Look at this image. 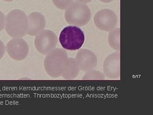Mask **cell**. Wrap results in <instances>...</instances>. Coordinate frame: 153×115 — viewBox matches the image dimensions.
I'll list each match as a JSON object with an SVG mask.
<instances>
[{
    "mask_svg": "<svg viewBox=\"0 0 153 115\" xmlns=\"http://www.w3.org/2000/svg\"><path fill=\"white\" fill-rule=\"evenodd\" d=\"M84 32L76 26H68L61 31L59 41L64 49L75 51L82 47L85 41Z\"/></svg>",
    "mask_w": 153,
    "mask_h": 115,
    "instance_id": "obj_3",
    "label": "cell"
},
{
    "mask_svg": "<svg viewBox=\"0 0 153 115\" xmlns=\"http://www.w3.org/2000/svg\"><path fill=\"white\" fill-rule=\"evenodd\" d=\"M100 1H101L102 2L108 3L112 1L113 0H100Z\"/></svg>",
    "mask_w": 153,
    "mask_h": 115,
    "instance_id": "obj_14",
    "label": "cell"
},
{
    "mask_svg": "<svg viewBox=\"0 0 153 115\" xmlns=\"http://www.w3.org/2000/svg\"><path fill=\"white\" fill-rule=\"evenodd\" d=\"M52 2L58 9L65 10L73 3V0H52Z\"/></svg>",
    "mask_w": 153,
    "mask_h": 115,
    "instance_id": "obj_10",
    "label": "cell"
},
{
    "mask_svg": "<svg viewBox=\"0 0 153 115\" xmlns=\"http://www.w3.org/2000/svg\"><path fill=\"white\" fill-rule=\"evenodd\" d=\"M28 18L21 10L15 9L10 11L6 17V32L12 38H22L27 33Z\"/></svg>",
    "mask_w": 153,
    "mask_h": 115,
    "instance_id": "obj_1",
    "label": "cell"
},
{
    "mask_svg": "<svg viewBox=\"0 0 153 115\" xmlns=\"http://www.w3.org/2000/svg\"><path fill=\"white\" fill-rule=\"evenodd\" d=\"M29 45L22 38H14L8 42L6 50L9 56L14 60H24L29 53Z\"/></svg>",
    "mask_w": 153,
    "mask_h": 115,
    "instance_id": "obj_6",
    "label": "cell"
},
{
    "mask_svg": "<svg viewBox=\"0 0 153 115\" xmlns=\"http://www.w3.org/2000/svg\"><path fill=\"white\" fill-rule=\"evenodd\" d=\"M28 30L27 34L36 36L45 30L46 21L44 15L39 12H34L28 16Z\"/></svg>",
    "mask_w": 153,
    "mask_h": 115,
    "instance_id": "obj_8",
    "label": "cell"
},
{
    "mask_svg": "<svg viewBox=\"0 0 153 115\" xmlns=\"http://www.w3.org/2000/svg\"><path fill=\"white\" fill-rule=\"evenodd\" d=\"M117 16L115 13L110 9H103L98 11L94 17L97 27L104 31L111 30L116 26Z\"/></svg>",
    "mask_w": 153,
    "mask_h": 115,
    "instance_id": "obj_7",
    "label": "cell"
},
{
    "mask_svg": "<svg viewBox=\"0 0 153 115\" xmlns=\"http://www.w3.org/2000/svg\"><path fill=\"white\" fill-rule=\"evenodd\" d=\"M108 41L110 44L114 47L120 46V29H117L110 33L108 36Z\"/></svg>",
    "mask_w": 153,
    "mask_h": 115,
    "instance_id": "obj_9",
    "label": "cell"
},
{
    "mask_svg": "<svg viewBox=\"0 0 153 115\" xmlns=\"http://www.w3.org/2000/svg\"><path fill=\"white\" fill-rule=\"evenodd\" d=\"M91 12L88 6L84 3L75 2L66 9L65 18L70 25L84 26L89 22Z\"/></svg>",
    "mask_w": 153,
    "mask_h": 115,
    "instance_id": "obj_4",
    "label": "cell"
},
{
    "mask_svg": "<svg viewBox=\"0 0 153 115\" xmlns=\"http://www.w3.org/2000/svg\"><path fill=\"white\" fill-rule=\"evenodd\" d=\"M6 50V47L4 44L1 40H0V60L2 59L4 55Z\"/></svg>",
    "mask_w": 153,
    "mask_h": 115,
    "instance_id": "obj_12",
    "label": "cell"
},
{
    "mask_svg": "<svg viewBox=\"0 0 153 115\" xmlns=\"http://www.w3.org/2000/svg\"><path fill=\"white\" fill-rule=\"evenodd\" d=\"M57 41V36L54 32L44 30L36 36L35 46L38 52L47 55L55 49Z\"/></svg>",
    "mask_w": 153,
    "mask_h": 115,
    "instance_id": "obj_5",
    "label": "cell"
},
{
    "mask_svg": "<svg viewBox=\"0 0 153 115\" xmlns=\"http://www.w3.org/2000/svg\"><path fill=\"white\" fill-rule=\"evenodd\" d=\"M6 19V17L4 14L0 11V32L5 28Z\"/></svg>",
    "mask_w": 153,
    "mask_h": 115,
    "instance_id": "obj_11",
    "label": "cell"
},
{
    "mask_svg": "<svg viewBox=\"0 0 153 115\" xmlns=\"http://www.w3.org/2000/svg\"><path fill=\"white\" fill-rule=\"evenodd\" d=\"M75 1L76 2H78L86 4V3L90 2L92 0H75Z\"/></svg>",
    "mask_w": 153,
    "mask_h": 115,
    "instance_id": "obj_13",
    "label": "cell"
},
{
    "mask_svg": "<svg viewBox=\"0 0 153 115\" xmlns=\"http://www.w3.org/2000/svg\"><path fill=\"white\" fill-rule=\"evenodd\" d=\"M67 53L63 49L56 48L48 53L44 60L45 71L51 77L61 75L67 65Z\"/></svg>",
    "mask_w": 153,
    "mask_h": 115,
    "instance_id": "obj_2",
    "label": "cell"
},
{
    "mask_svg": "<svg viewBox=\"0 0 153 115\" xmlns=\"http://www.w3.org/2000/svg\"><path fill=\"white\" fill-rule=\"evenodd\" d=\"M4 1H6L11 2L14 1V0H4Z\"/></svg>",
    "mask_w": 153,
    "mask_h": 115,
    "instance_id": "obj_15",
    "label": "cell"
}]
</instances>
